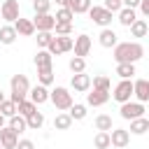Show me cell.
<instances>
[{"label":"cell","mask_w":149,"mask_h":149,"mask_svg":"<svg viewBox=\"0 0 149 149\" xmlns=\"http://www.w3.org/2000/svg\"><path fill=\"white\" fill-rule=\"evenodd\" d=\"M56 21L58 23H72V19H74V12L72 9H68V7H61V9H56Z\"/></svg>","instance_id":"cell-30"},{"label":"cell","mask_w":149,"mask_h":149,"mask_svg":"<svg viewBox=\"0 0 149 149\" xmlns=\"http://www.w3.org/2000/svg\"><path fill=\"white\" fill-rule=\"evenodd\" d=\"M54 65V56L49 54V49H40L37 54H35V68L37 70H47V68H51Z\"/></svg>","instance_id":"cell-18"},{"label":"cell","mask_w":149,"mask_h":149,"mask_svg":"<svg viewBox=\"0 0 149 149\" xmlns=\"http://www.w3.org/2000/svg\"><path fill=\"white\" fill-rule=\"evenodd\" d=\"M0 149H5V147H2V144H0Z\"/></svg>","instance_id":"cell-49"},{"label":"cell","mask_w":149,"mask_h":149,"mask_svg":"<svg viewBox=\"0 0 149 149\" xmlns=\"http://www.w3.org/2000/svg\"><path fill=\"white\" fill-rule=\"evenodd\" d=\"M0 112H2V114H5L7 119H9V116H14V114L19 112V105H16V102H14L12 98H9V100L5 98V100L0 102Z\"/></svg>","instance_id":"cell-29"},{"label":"cell","mask_w":149,"mask_h":149,"mask_svg":"<svg viewBox=\"0 0 149 149\" xmlns=\"http://www.w3.org/2000/svg\"><path fill=\"white\" fill-rule=\"evenodd\" d=\"M105 7L112 12V14H119L123 9V0H105Z\"/></svg>","instance_id":"cell-40"},{"label":"cell","mask_w":149,"mask_h":149,"mask_svg":"<svg viewBox=\"0 0 149 149\" xmlns=\"http://www.w3.org/2000/svg\"><path fill=\"white\" fill-rule=\"evenodd\" d=\"M147 130H149V119L140 116V119H133L130 121V133L133 135H144Z\"/></svg>","instance_id":"cell-24"},{"label":"cell","mask_w":149,"mask_h":149,"mask_svg":"<svg viewBox=\"0 0 149 149\" xmlns=\"http://www.w3.org/2000/svg\"><path fill=\"white\" fill-rule=\"evenodd\" d=\"M33 23H35L37 30H54L56 28V16L54 14H35Z\"/></svg>","instance_id":"cell-11"},{"label":"cell","mask_w":149,"mask_h":149,"mask_svg":"<svg viewBox=\"0 0 149 149\" xmlns=\"http://www.w3.org/2000/svg\"><path fill=\"white\" fill-rule=\"evenodd\" d=\"M147 33H149V23H147L144 19H137V21L130 26V35H133V37H144Z\"/></svg>","instance_id":"cell-26"},{"label":"cell","mask_w":149,"mask_h":149,"mask_svg":"<svg viewBox=\"0 0 149 149\" xmlns=\"http://www.w3.org/2000/svg\"><path fill=\"white\" fill-rule=\"evenodd\" d=\"M109 91H98V88H93V93H86V105H91V107H100V105H105L107 100H109Z\"/></svg>","instance_id":"cell-16"},{"label":"cell","mask_w":149,"mask_h":149,"mask_svg":"<svg viewBox=\"0 0 149 149\" xmlns=\"http://www.w3.org/2000/svg\"><path fill=\"white\" fill-rule=\"evenodd\" d=\"M98 42H100V47H105V49H114V47L119 44L116 33H114L112 28H102L100 35H98Z\"/></svg>","instance_id":"cell-14"},{"label":"cell","mask_w":149,"mask_h":149,"mask_svg":"<svg viewBox=\"0 0 149 149\" xmlns=\"http://www.w3.org/2000/svg\"><path fill=\"white\" fill-rule=\"evenodd\" d=\"M56 37H58V44H61L63 54H65V51H72V49H74V40H72L70 35H56Z\"/></svg>","instance_id":"cell-39"},{"label":"cell","mask_w":149,"mask_h":149,"mask_svg":"<svg viewBox=\"0 0 149 149\" xmlns=\"http://www.w3.org/2000/svg\"><path fill=\"white\" fill-rule=\"evenodd\" d=\"M56 35H72V23H58L56 21Z\"/></svg>","instance_id":"cell-41"},{"label":"cell","mask_w":149,"mask_h":149,"mask_svg":"<svg viewBox=\"0 0 149 149\" xmlns=\"http://www.w3.org/2000/svg\"><path fill=\"white\" fill-rule=\"evenodd\" d=\"M33 112H37V105H35L33 100H21V102H19V114H23V116L28 119Z\"/></svg>","instance_id":"cell-36"},{"label":"cell","mask_w":149,"mask_h":149,"mask_svg":"<svg viewBox=\"0 0 149 149\" xmlns=\"http://www.w3.org/2000/svg\"><path fill=\"white\" fill-rule=\"evenodd\" d=\"M61 7H68V9H72L74 14H88L91 0H63Z\"/></svg>","instance_id":"cell-17"},{"label":"cell","mask_w":149,"mask_h":149,"mask_svg":"<svg viewBox=\"0 0 149 149\" xmlns=\"http://www.w3.org/2000/svg\"><path fill=\"white\" fill-rule=\"evenodd\" d=\"M37 81L44 84V86H51L54 84V70L47 68V70H37Z\"/></svg>","instance_id":"cell-35"},{"label":"cell","mask_w":149,"mask_h":149,"mask_svg":"<svg viewBox=\"0 0 149 149\" xmlns=\"http://www.w3.org/2000/svg\"><path fill=\"white\" fill-rule=\"evenodd\" d=\"M137 9H140V12H142V16H147V19H149V0H142V2H140V7H137Z\"/></svg>","instance_id":"cell-44"},{"label":"cell","mask_w":149,"mask_h":149,"mask_svg":"<svg viewBox=\"0 0 149 149\" xmlns=\"http://www.w3.org/2000/svg\"><path fill=\"white\" fill-rule=\"evenodd\" d=\"M51 0H33V12L35 14H49Z\"/></svg>","instance_id":"cell-37"},{"label":"cell","mask_w":149,"mask_h":149,"mask_svg":"<svg viewBox=\"0 0 149 149\" xmlns=\"http://www.w3.org/2000/svg\"><path fill=\"white\" fill-rule=\"evenodd\" d=\"M119 114H121V119H126V121H133V119H140V116H144V102H140V100H128V102H123L121 105V109H119Z\"/></svg>","instance_id":"cell-6"},{"label":"cell","mask_w":149,"mask_h":149,"mask_svg":"<svg viewBox=\"0 0 149 149\" xmlns=\"http://www.w3.org/2000/svg\"><path fill=\"white\" fill-rule=\"evenodd\" d=\"M16 149H35V144H33V140H19Z\"/></svg>","instance_id":"cell-43"},{"label":"cell","mask_w":149,"mask_h":149,"mask_svg":"<svg viewBox=\"0 0 149 149\" xmlns=\"http://www.w3.org/2000/svg\"><path fill=\"white\" fill-rule=\"evenodd\" d=\"M2 100H5V93H2V88H0V102H2Z\"/></svg>","instance_id":"cell-47"},{"label":"cell","mask_w":149,"mask_h":149,"mask_svg":"<svg viewBox=\"0 0 149 149\" xmlns=\"http://www.w3.org/2000/svg\"><path fill=\"white\" fill-rule=\"evenodd\" d=\"M28 95H30V100H33L35 105H42V102H47V100H49L51 91H49L44 84H37V86H33V88H30V93H28Z\"/></svg>","instance_id":"cell-15"},{"label":"cell","mask_w":149,"mask_h":149,"mask_svg":"<svg viewBox=\"0 0 149 149\" xmlns=\"http://www.w3.org/2000/svg\"><path fill=\"white\" fill-rule=\"evenodd\" d=\"M9 128H14L16 133H23L26 128H28V119L23 116V114H14V116H9Z\"/></svg>","instance_id":"cell-25"},{"label":"cell","mask_w":149,"mask_h":149,"mask_svg":"<svg viewBox=\"0 0 149 149\" xmlns=\"http://www.w3.org/2000/svg\"><path fill=\"white\" fill-rule=\"evenodd\" d=\"M51 40H54V35H51V30H37V47H42V49H47Z\"/></svg>","instance_id":"cell-38"},{"label":"cell","mask_w":149,"mask_h":149,"mask_svg":"<svg viewBox=\"0 0 149 149\" xmlns=\"http://www.w3.org/2000/svg\"><path fill=\"white\" fill-rule=\"evenodd\" d=\"M47 49H49V54H51V56H61V54H63V49H61V44H58V37H56V35H54V40L49 42V47H47Z\"/></svg>","instance_id":"cell-42"},{"label":"cell","mask_w":149,"mask_h":149,"mask_svg":"<svg viewBox=\"0 0 149 149\" xmlns=\"http://www.w3.org/2000/svg\"><path fill=\"white\" fill-rule=\"evenodd\" d=\"M91 84H93V79H91L86 72H77V74H72V79H70V86H72L77 93H86V91L91 88Z\"/></svg>","instance_id":"cell-8"},{"label":"cell","mask_w":149,"mask_h":149,"mask_svg":"<svg viewBox=\"0 0 149 149\" xmlns=\"http://www.w3.org/2000/svg\"><path fill=\"white\" fill-rule=\"evenodd\" d=\"M5 119H7V116H5V114H2V112H0V128H2V126H5Z\"/></svg>","instance_id":"cell-46"},{"label":"cell","mask_w":149,"mask_h":149,"mask_svg":"<svg viewBox=\"0 0 149 149\" xmlns=\"http://www.w3.org/2000/svg\"><path fill=\"white\" fill-rule=\"evenodd\" d=\"M0 144H2L5 149H16V144H19V133H16L14 128H9V126H2V128H0Z\"/></svg>","instance_id":"cell-7"},{"label":"cell","mask_w":149,"mask_h":149,"mask_svg":"<svg viewBox=\"0 0 149 149\" xmlns=\"http://www.w3.org/2000/svg\"><path fill=\"white\" fill-rule=\"evenodd\" d=\"M16 37H19V33H16L14 26H2V28H0V42H2V44H14Z\"/></svg>","instance_id":"cell-23"},{"label":"cell","mask_w":149,"mask_h":149,"mask_svg":"<svg viewBox=\"0 0 149 149\" xmlns=\"http://www.w3.org/2000/svg\"><path fill=\"white\" fill-rule=\"evenodd\" d=\"M135 21H137V14H135L133 7H123V9L119 12V23H121L123 28H130Z\"/></svg>","instance_id":"cell-20"},{"label":"cell","mask_w":149,"mask_h":149,"mask_svg":"<svg viewBox=\"0 0 149 149\" xmlns=\"http://www.w3.org/2000/svg\"><path fill=\"white\" fill-rule=\"evenodd\" d=\"M112 56L116 63H137L144 56V47L140 42H119Z\"/></svg>","instance_id":"cell-1"},{"label":"cell","mask_w":149,"mask_h":149,"mask_svg":"<svg viewBox=\"0 0 149 149\" xmlns=\"http://www.w3.org/2000/svg\"><path fill=\"white\" fill-rule=\"evenodd\" d=\"M91 86L98 88V91H112V81H109L107 74H98V77H93V84H91Z\"/></svg>","instance_id":"cell-28"},{"label":"cell","mask_w":149,"mask_h":149,"mask_svg":"<svg viewBox=\"0 0 149 149\" xmlns=\"http://www.w3.org/2000/svg\"><path fill=\"white\" fill-rule=\"evenodd\" d=\"M9 86H12V100L19 105L21 100H26V95L30 93V81H28V77L26 74H14L12 79H9Z\"/></svg>","instance_id":"cell-2"},{"label":"cell","mask_w":149,"mask_h":149,"mask_svg":"<svg viewBox=\"0 0 149 149\" xmlns=\"http://www.w3.org/2000/svg\"><path fill=\"white\" fill-rule=\"evenodd\" d=\"M70 116H72V121H81V119H86V105H79V102H74L70 109Z\"/></svg>","instance_id":"cell-33"},{"label":"cell","mask_w":149,"mask_h":149,"mask_svg":"<svg viewBox=\"0 0 149 149\" xmlns=\"http://www.w3.org/2000/svg\"><path fill=\"white\" fill-rule=\"evenodd\" d=\"M91 47H93V42H91V37L86 35V33H81L77 40H74V56H88V51H91Z\"/></svg>","instance_id":"cell-13"},{"label":"cell","mask_w":149,"mask_h":149,"mask_svg":"<svg viewBox=\"0 0 149 149\" xmlns=\"http://www.w3.org/2000/svg\"><path fill=\"white\" fill-rule=\"evenodd\" d=\"M68 65H70V72H72V74L84 72V70H86V58H81V56H72Z\"/></svg>","instance_id":"cell-31"},{"label":"cell","mask_w":149,"mask_h":149,"mask_svg":"<svg viewBox=\"0 0 149 149\" xmlns=\"http://www.w3.org/2000/svg\"><path fill=\"white\" fill-rule=\"evenodd\" d=\"M133 86H135V98L140 102H149V79H135Z\"/></svg>","instance_id":"cell-19"},{"label":"cell","mask_w":149,"mask_h":149,"mask_svg":"<svg viewBox=\"0 0 149 149\" xmlns=\"http://www.w3.org/2000/svg\"><path fill=\"white\" fill-rule=\"evenodd\" d=\"M140 2H142V0H123V7H133V9H137Z\"/></svg>","instance_id":"cell-45"},{"label":"cell","mask_w":149,"mask_h":149,"mask_svg":"<svg viewBox=\"0 0 149 149\" xmlns=\"http://www.w3.org/2000/svg\"><path fill=\"white\" fill-rule=\"evenodd\" d=\"M14 28H16V33L19 35H23V37H30V35H35V23H33V19H23V16H19L16 21H14Z\"/></svg>","instance_id":"cell-12"},{"label":"cell","mask_w":149,"mask_h":149,"mask_svg":"<svg viewBox=\"0 0 149 149\" xmlns=\"http://www.w3.org/2000/svg\"><path fill=\"white\" fill-rule=\"evenodd\" d=\"M56 5H63V0H56Z\"/></svg>","instance_id":"cell-48"},{"label":"cell","mask_w":149,"mask_h":149,"mask_svg":"<svg viewBox=\"0 0 149 149\" xmlns=\"http://www.w3.org/2000/svg\"><path fill=\"white\" fill-rule=\"evenodd\" d=\"M49 100H51V102H54V107H56V109H61V112H65V109H70V107L74 105L72 93H70L65 86H56V88L51 91Z\"/></svg>","instance_id":"cell-3"},{"label":"cell","mask_w":149,"mask_h":149,"mask_svg":"<svg viewBox=\"0 0 149 149\" xmlns=\"http://www.w3.org/2000/svg\"><path fill=\"white\" fill-rule=\"evenodd\" d=\"M109 135H112V147H116V149H126L130 142V130H126V128H112Z\"/></svg>","instance_id":"cell-9"},{"label":"cell","mask_w":149,"mask_h":149,"mask_svg":"<svg viewBox=\"0 0 149 149\" xmlns=\"http://www.w3.org/2000/svg\"><path fill=\"white\" fill-rule=\"evenodd\" d=\"M135 95V86H133V81L130 79H121L116 86H114V91H112V98L116 100V102H128L130 98Z\"/></svg>","instance_id":"cell-5"},{"label":"cell","mask_w":149,"mask_h":149,"mask_svg":"<svg viewBox=\"0 0 149 149\" xmlns=\"http://www.w3.org/2000/svg\"><path fill=\"white\" fill-rule=\"evenodd\" d=\"M88 16H91V21L98 23L100 28H109V26H112V12H109L105 5H93V7L88 9Z\"/></svg>","instance_id":"cell-4"},{"label":"cell","mask_w":149,"mask_h":149,"mask_svg":"<svg viewBox=\"0 0 149 149\" xmlns=\"http://www.w3.org/2000/svg\"><path fill=\"white\" fill-rule=\"evenodd\" d=\"M93 147H95V149H109V147H112V135H109V130H98L95 137H93Z\"/></svg>","instance_id":"cell-21"},{"label":"cell","mask_w":149,"mask_h":149,"mask_svg":"<svg viewBox=\"0 0 149 149\" xmlns=\"http://www.w3.org/2000/svg\"><path fill=\"white\" fill-rule=\"evenodd\" d=\"M0 16L5 21H16L19 19V0H5L0 7Z\"/></svg>","instance_id":"cell-10"},{"label":"cell","mask_w":149,"mask_h":149,"mask_svg":"<svg viewBox=\"0 0 149 149\" xmlns=\"http://www.w3.org/2000/svg\"><path fill=\"white\" fill-rule=\"evenodd\" d=\"M72 126V116L70 112H58L56 119H54V130H68Z\"/></svg>","instance_id":"cell-22"},{"label":"cell","mask_w":149,"mask_h":149,"mask_svg":"<svg viewBox=\"0 0 149 149\" xmlns=\"http://www.w3.org/2000/svg\"><path fill=\"white\" fill-rule=\"evenodd\" d=\"M93 123H95L98 130H112V116L109 114H98Z\"/></svg>","instance_id":"cell-34"},{"label":"cell","mask_w":149,"mask_h":149,"mask_svg":"<svg viewBox=\"0 0 149 149\" xmlns=\"http://www.w3.org/2000/svg\"><path fill=\"white\" fill-rule=\"evenodd\" d=\"M116 74L121 79H133L135 74V63H116Z\"/></svg>","instance_id":"cell-27"},{"label":"cell","mask_w":149,"mask_h":149,"mask_svg":"<svg viewBox=\"0 0 149 149\" xmlns=\"http://www.w3.org/2000/svg\"><path fill=\"white\" fill-rule=\"evenodd\" d=\"M44 126V114L42 112H33L30 116H28V128L30 130H40Z\"/></svg>","instance_id":"cell-32"}]
</instances>
